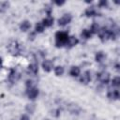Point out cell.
<instances>
[{
  "label": "cell",
  "mask_w": 120,
  "mask_h": 120,
  "mask_svg": "<svg viewBox=\"0 0 120 120\" xmlns=\"http://www.w3.org/2000/svg\"><path fill=\"white\" fill-rule=\"evenodd\" d=\"M105 58H106V54H105L103 52H98L96 53L95 59H96L97 62H102Z\"/></svg>",
  "instance_id": "18"
},
{
  "label": "cell",
  "mask_w": 120,
  "mask_h": 120,
  "mask_svg": "<svg viewBox=\"0 0 120 120\" xmlns=\"http://www.w3.org/2000/svg\"><path fill=\"white\" fill-rule=\"evenodd\" d=\"M80 72H81V69L79 67L77 66H73L71 68H70V71H69V74L72 76V77H78L80 75Z\"/></svg>",
  "instance_id": "16"
},
{
  "label": "cell",
  "mask_w": 120,
  "mask_h": 120,
  "mask_svg": "<svg viewBox=\"0 0 120 120\" xmlns=\"http://www.w3.org/2000/svg\"><path fill=\"white\" fill-rule=\"evenodd\" d=\"M112 86H115V87H118L120 85V78L119 77H115L112 80Z\"/></svg>",
  "instance_id": "23"
},
{
  "label": "cell",
  "mask_w": 120,
  "mask_h": 120,
  "mask_svg": "<svg viewBox=\"0 0 120 120\" xmlns=\"http://www.w3.org/2000/svg\"><path fill=\"white\" fill-rule=\"evenodd\" d=\"M115 68H116V70L119 71V64H116V65H115Z\"/></svg>",
  "instance_id": "31"
},
{
  "label": "cell",
  "mask_w": 120,
  "mask_h": 120,
  "mask_svg": "<svg viewBox=\"0 0 120 120\" xmlns=\"http://www.w3.org/2000/svg\"><path fill=\"white\" fill-rule=\"evenodd\" d=\"M99 29H100V27H99V25L98 24V22H94L92 23L91 27H90V32L92 33V35H93V34H98V31H99Z\"/></svg>",
  "instance_id": "17"
},
{
  "label": "cell",
  "mask_w": 120,
  "mask_h": 120,
  "mask_svg": "<svg viewBox=\"0 0 120 120\" xmlns=\"http://www.w3.org/2000/svg\"><path fill=\"white\" fill-rule=\"evenodd\" d=\"M8 50L13 55H16L18 52H20V44H18L17 41H13L8 45Z\"/></svg>",
  "instance_id": "7"
},
{
  "label": "cell",
  "mask_w": 120,
  "mask_h": 120,
  "mask_svg": "<svg viewBox=\"0 0 120 120\" xmlns=\"http://www.w3.org/2000/svg\"><path fill=\"white\" fill-rule=\"evenodd\" d=\"M107 5H108V2H107L106 0H102V1H99V3H98V6H99V7H103V8L107 7Z\"/></svg>",
  "instance_id": "26"
},
{
  "label": "cell",
  "mask_w": 120,
  "mask_h": 120,
  "mask_svg": "<svg viewBox=\"0 0 120 120\" xmlns=\"http://www.w3.org/2000/svg\"><path fill=\"white\" fill-rule=\"evenodd\" d=\"M25 109H26L27 112L33 113V112H34V110H35V105H34V104H28V105H26V108H25Z\"/></svg>",
  "instance_id": "24"
},
{
  "label": "cell",
  "mask_w": 120,
  "mask_h": 120,
  "mask_svg": "<svg viewBox=\"0 0 120 120\" xmlns=\"http://www.w3.org/2000/svg\"><path fill=\"white\" fill-rule=\"evenodd\" d=\"M1 65H2V58L0 57V68H1Z\"/></svg>",
  "instance_id": "32"
},
{
  "label": "cell",
  "mask_w": 120,
  "mask_h": 120,
  "mask_svg": "<svg viewBox=\"0 0 120 120\" xmlns=\"http://www.w3.org/2000/svg\"><path fill=\"white\" fill-rule=\"evenodd\" d=\"M34 86V84H33V81H31V80H27L26 81V87L27 88H30V87H33Z\"/></svg>",
  "instance_id": "27"
},
{
  "label": "cell",
  "mask_w": 120,
  "mask_h": 120,
  "mask_svg": "<svg viewBox=\"0 0 120 120\" xmlns=\"http://www.w3.org/2000/svg\"><path fill=\"white\" fill-rule=\"evenodd\" d=\"M20 77H21L20 73H19L16 69L12 68V69L10 70L9 75H8V81H9L11 83H14V82H16L20 79Z\"/></svg>",
  "instance_id": "4"
},
{
  "label": "cell",
  "mask_w": 120,
  "mask_h": 120,
  "mask_svg": "<svg viewBox=\"0 0 120 120\" xmlns=\"http://www.w3.org/2000/svg\"><path fill=\"white\" fill-rule=\"evenodd\" d=\"M107 97L110 98V99H119V91L118 89H112V90H109L108 93H107Z\"/></svg>",
  "instance_id": "11"
},
{
  "label": "cell",
  "mask_w": 120,
  "mask_h": 120,
  "mask_svg": "<svg viewBox=\"0 0 120 120\" xmlns=\"http://www.w3.org/2000/svg\"><path fill=\"white\" fill-rule=\"evenodd\" d=\"M21 120H30V118H29V116L27 114H22L21 116Z\"/></svg>",
  "instance_id": "28"
},
{
  "label": "cell",
  "mask_w": 120,
  "mask_h": 120,
  "mask_svg": "<svg viewBox=\"0 0 120 120\" xmlns=\"http://www.w3.org/2000/svg\"><path fill=\"white\" fill-rule=\"evenodd\" d=\"M72 20V17L70 14H64L60 19H58V24L60 26H64L68 23H69Z\"/></svg>",
  "instance_id": "6"
},
{
  "label": "cell",
  "mask_w": 120,
  "mask_h": 120,
  "mask_svg": "<svg viewBox=\"0 0 120 120\" xmlns=\"http://www.w3.org/2000/svg\"><path fill=\"white\" fill-rule=\"evenodd\" d=\"M28 72L33 74V75H36L38 72V64H36V63L30 64L28 66Z\"/></svg>",
  "instance_id": "15"
},
{
  "label": "cell",
  "mask_w": 120,
  "mask_h": 120,
  "mask_svg": "<svg viewBox=\"0 0 120 120\" xmlns=\"http://www.w3.org/2000/svg\"><path fill=\"white\" fill-rule=\"evenodd\" d=\"M42 68H43V70H44V71L50 72V71L52 69V68H53V63H52L51 60L46 59V60H44V61L42 62Z\"/></svg>",
  "instance_id": "10"
},
{
  "label": "cell",
  "mask_w": 120,
  "mask_h": 120,
  "mask_svg": "<svg viewBox=\"0 0 120 120\" xmlns=\"http://www.w3.org/2000/svg\"><path fill=\"white\" fill-rule=\"evenodd\" d=\"M84 15L86 17H93V16H99V13L96 10L95 7H89L85 9Z\"/></svg>",
  "instance_id": "9"
},
{
  "label": "cell",
  "mask_w": 120,
  "mask_h": 120,
  "mask_svg": "<svg viewBox=\"0 0 120 120\" xmlns=\"http://www.w3.org/2000/svg\"><path fill=\"white\" fill-rule=\"evenodd\" d=\"M97 79L102 82V83H108L109 81H110V73L106 72V71H101V72H98L97 73Z\"/></svg>",
  "instance_id": "3"
},
{
  "label": "cell",
  "mask_w": 120,
  "mask_h": 120,
  "mask_svg": "<svg viewBox=\"0 0 120 120\" xmlns=\"http://www.w3.org/2000/svg\"><path fill=\"white\" fill-rule=\"evenodd\" d=\"M30 27H31V23H30L29 21H26V20L23 21V22H22L21 24H20V29L22 32H26L27 30L30 29Z\"/></svg>",
  "instance_id": "14"
},
{
  "label": "cell",
  "mask_w": 120,
  "mask_h": 120,
  "mask_svg": "<svg viewBox=\"0 0 120 120\" xmlns=\"http://www.w3.org/2000/svg\"><path fill=\"white\" fill-rule=\"evenodd\" d=\"M78 42H79V40H78L77 38H75L74 36H70V37H68V41H67V43H66V46L68 47V48H72V47H74L75 45H77Z\"/></svg>",
  "instance_id": "12"
},
{
  "label": "cell",
  "mask_w": 120,
  "mask_h": 120,
  "mask_svg": "<svg viewBox=\"0 0 120 120\" xmlns=\"http://www.w3.org/2000/svg\"><path fill=\"white\" fill-rule=\"evenodd\" d=\"M34 38H35V33H31V34H29V39L33 40Z\"/></svg>",
  "instance_id": "30"
},
{
  "label": "cell",
  "mask_w": 120,
  "mask_h": 120,
  "mask_svg": "<svg viewBox=\"0 0 120 120\" xmlns=\"http://www.w3.org/2000/svg\"><path fill=\"white\" fill-rule=\"evenodd\" d=\"M91 81V72L89 70L84 71V73L80 77V82L83 84H87Z\"/></svg>",
  "instance_id": "8"
},
{
  "label": "cell",
  "mask_w": 120,
  "mask_h": 120,
  "mask_svg": "<svg viewBox=\"0 0 120 120\" xmlns=\"http://www.w3.org/2000/svg\"><path fill=\"white\" fill-rule=\"evenodd\" d=\"M98 37H99V39L102 41V42H105L107 41L108 39H110V36H111V30L108 29L107 27H102L99 29L98 31Z\"/></svg>",
  "instance_id": "2"
},
{
  "label": "cell",
  "mask_w": 120,
  "mask_h": 120,
  "mask_svg": "<svg viewBox=\"0 0 120 120\" xmlns=\"http://www.w3.org/2000/svg\"><path fill=\"white\" fill-rule=\"evenodd\" d=\"M41 22L44 25V27H50L53 24V18L52 16H48L47 18H44Z\"/></svg>",
  "instance_id": "13"
},
{
  "label": "cell",
  "mask_w": 120,
  "mask_h": 120,
  "mask_svg": "<svg viewBox=\"0 0 120 120\" xmlns=\"http://www.w3.org/2000/svg\"><path fill=\"white\" fill-rule=\"evenodd\" d=\"M44 25L42 24V22H37L35 25V30L37 33H42L44 31Z\"/></svg>",
  "instance_id": "20"
},
{
  "label": "cell",
  "mask_w": 120,
  "mask_h": 120,
  "mask_svg": "<svg viewBox=\"0 0 120 120\" xmlns=\"http://www.w3.org/2000/svg\"><path fill=\"white\" fill-rule=\"evenodd\" d=\"M54 73L56 76H61L64 73V68L62 66H57L54 68Z\"/></svg>",
  "instance_id": "21"
},
{
  "label": "cell",
  "mask_w": 120,
  "mask_h": 120,
  "mask_svg": "<svg viewBox=\"0 0 120 120\" xmlns=\"http://www.w3.org/2000/svg\"><path fill=\"white\" fill-rule=\"evenodd\" d=\"M9 7V3L8 2H3L0 6V12H4L6 11Z\"/></svg>",
  "instance_id": "22"
},
{
  "label": "cell",
  "mask_w": 120,
  "mask_h": 120,
  "mask_svg": "<svg viewBox=\"0 0 120 120\" xmlns=\"http://www.w3.org/2000/svg\"><path fill=\"white\" fill-rule=\"evenodd\" d=\"M81 37L82 38H84V39H88V38H90L92 37V33L88 29H83L82 31V33H81Z\"/></svg>",
  "instance_id": "19"
},
{
  "label": "cell",
  "mask_w": 120,
  "mask_h": 120,
  "mask_svg": "<svg viewBox=\"0 0 120 120\" xmlns=\"http://www.w3.org/2000/svg\"><path fill=\"white\" fill-rule=\"evenodd\" d=\"M52 10V8L50 5H46V6H45V11H46V13H47L48 16H51Z\"/></svg>",
  "instance_id": "25"
},
{
  "label": "cell",
  "mask_w": 120,
  "mask_h": 120,
  "mask_svg": "<svg viewBox=\"0 0 120 120\" xmlns=\"http://www.w3.org/2000/svg\"><path fill=\"white\" fill-rule=\"evenodd\" d=\"M68 33L64 32V31H59L56 32L55 34V45L57 48H60L64 45H66L68 38Z\"/></svg>",
  "instance_id": "1"
},
{
  "label": "cell",
  "mask_w": 120,
  "mask_h": 120,
  "mask_svg": "<svg viewBox=\"0 0 120 120\" xmlns=\"http://www.w3.org/2000/svg\"><path fill=\"white\" fill-rule=\"evenodd\" d=\"M26 93H27V97H28L29 99H35L38 96L39 92H38V89L37 87L33 86V87H30V88H27Z\"/></svg>",
  "instance_id": "5"
},
{
  "label": "cell",
  "mask_w": 120,
  "mask_h": 120,
  "mask_svg": "<svg viewBox=\"0 0 120 120\" xmlns=\"http://www.w3.org/2000/svg\"><path fill=\"white\" fill-rule=\"evenodd\" d=\"M54 4H56L57 6H62L65 4V1H54Z\"/></svg>",
  "instance_id": "29"
}]
</instances>
